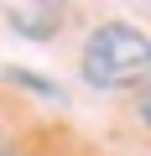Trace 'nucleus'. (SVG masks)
Masks as SVG:
<instances>
[{
  "instance_id": "f257e3e1",
  "label": "nucleus",
  "mask_w": 151,
  "mask_h": 156,
  "mask_svg": "<svg viewBox=\"0 0 151 156\" xmlns=\"http://www.w3.org/2000/svg\"><path fill=\"white\" fill-rule=\"evenodd\" d=\"M84 78L99 89H135L151 78V42L125 26V21H110L99 26L89 42H84Z\"/></svg>"
},
{
  "instance_id": "f03ea898",
  "label": "nucleus",
  "mask_w": 151,
  "mask_h": 156,
  "mask_svg": "<svg viewBox=\"0 0 151 156\" xmlns=\"http://www.w3.org/2000/svg\"><path fill=\"white\" fill-rule=\"evenodd\" d=\"M5 16H11V21H16V31H26V37H52V31H57V21H63V11H57V5H11Z\"/></svg>"
},
{
  "instance_id": "7ed1b4c3",
  "label": "nucleus",
  "mask_w": 151,
  "mask_h": 156,
  "mask_svg": "<svg viewBox=\"0 0 151 156\" xmlns=\"http://www.w3.org/2000/svg\"><path fill=\"white\" fill-rule=\"evenodd\" d=\"M141 115H146V120H151V94H146V104H141Z\"/></svg>"
}]
</instances>
